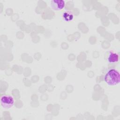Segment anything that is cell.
<instances>
[{
	"instance_id": "cell-1",
	"label": "cell",
	"mask_w": 120,
	"mask_h": 120,
	"mask_svg": "<svg viewBox=\"0 0 120 120\" xmlns=\"http://www.w3.org/2000/svg\"><path fill=\"white\" fill-rule=\"evenodd\" d=\"M104 82L109 86L118 85L120 82V74L116 69L111 68L106 71L104 77Z\"/></svg>"
},
{
	"instance_id": "cell-5",
	"label": "cell",
	"mask_w": 120,
	"mask_h": 120,
	"mask_svg": "<svg viewBox=\"0 0 120 120\" xmlns=\"http://www.w3.org/2000/svg\"><path fill=\"white\" fill-rule=\"evenodd\" d=\"M62 17L66 22H71L74 19V15L71 11L66 10L63 13Z\"/></svg>"
},
{
	"instance_id": "cell-2",
	"label": "cell",
	"mask_w": 120,
	"mask_h": 120,
	"mask_svg": "<svg viewBox=\"0 0 120 120\" xmlns=\"http://www.w3.org/2000/svg\"><path fill=\"white\" fill-rule=\"evenodd\" d=\"M14 99L13 97L8 95H3L0 98L1 106L4 109H8L12 107L14 105Z\"/></svg>"
},
{
	"instance_id": "cell-4",
	"label": "cell",
	"mask_w": 120,
	"mask_h": 120,
	"mask_svg": "<svg viewBox=\"0 0 120 120\" xmlns=\"http://www.w3.org/2000/svg\"><path fill=\"white\" fill-rule=\"evenodd\" d=\"M107 62L110 63L117 62L119 61V55L112 51L109 52L107 58Z\"/></svg>"
},
{
	"instance_id": "cell-3",
	"label": "cell",
	"mask_w": 120,
	"mask_h": 120,
	"mask_svg": "<svg viewBox=\"0 0 120 120\" xmlns=\"http://www.w3.org/2000/svg\"><path fill=\"white\" fill-rule=\"evenodd\" d=\"M50 6L53 10L59 11L64 8L65 2L62 0H52L50 2Z\"/></svg>"
}]
</instances>
